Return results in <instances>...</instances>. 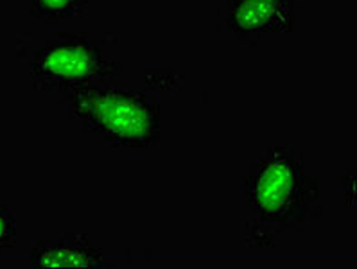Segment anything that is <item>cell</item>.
Returning a JSON list of instances; mask_svg holds the SVG:
<instances>
[{
  "label": "cell",
  "instance_id": "cell-1",
  "mask_svg": "<svg viewBox=\"0 0 357 269\" xmlns=\"http://www.w3.org/2000/svg\"><path fill=\"white\" fill-rule=\"evenodd\" d=\"M243 192L261 233L252 246L298 230L318 206V180L305 173L302 149L287 146L262 149L243 178Z\"/></svg>",
  "mask_w": 357,
  "mask_h": 269
},
{
  "label": "cell",
  "instance_id": "cell-2",
  "mask_svg": "<svg viewBox=\"0 0 357 269\" xmlns=\"http://www.w3.org/2000/svg\"><path fill=\"white\" fill-rule=\"evenodd\" d=\"M68 117L106 146L155 148L160 142V106L139 90L93 86L61 93Z\"/></svg>",
  "mask_w": 357,
  "mask_h": 269
},
{
  "label": "cell",
  "instance_id": "cell-3",
  "mask_svg": "<svg viewBox=\"0 0 357 269\" xmlns=\"http://www.w3.org/2000/svg\"><path fill=\"white\" fill-rule=\"evenodd\" d=\"M29 74L34 90L63 93L114 83L122 65L106 58L99 42L89 34L61 33L34 49Z\"/></svg>",
  "mask_w": 357,
  "mask_h": 269
},
{
  "label": "cell",
  "instance_id": "cell-4",
  "mask_svg": "<svg viewBox=\"0 0 357 269\" xmlns=\"http://www.w3.org/2000/svg\"><path fill=\"white\" fill-rule=\"evenodd\" d=\"M225 20L243 43H255L268 34L293 33L296 0H227Z\"/></svg>",
  "mask_w": 357,
  "mask_h": 269
},
{
  "label": "cell",
  "instance_id": "cell-5",
  "mask_svg": "<svg viewBox=\"0 0 357 269\" xmlns=\"http://www.w3.org/2000/svg\"><path fill=\"white\" fill-rule=\"evenodd\" d=\"M29 266L34 269L102 268L105 253L90 244L84 233H65L34 243L29 249Z\"/></svg>",
  "mask_w": 357,
  "mask_h": 269
},
{
  "label": "cell",
  "instance_id": "cell-6",
  "mask_svg": "<svg viewBox=\"0 0 357 269\" xmlns=\"http://www.w3.org/2000/svg\"><path fill=\"white\" fill-rule=\"evenodd\" d=\"M29 9L34 18L45 24H59L84 17L89 0H31Z\"/></svg>",
  "mask_w": 357,
  "mask_h": 269
},
{
  "label": "cell",
  "instance_id": "cell-7",
  "mask_svg": "<svg viewBox=\"0 0 357 269\" xmlns=\"http://www.w3.org/2000/svg\"><path fill=\"white\" fill-rule=\"evenodd\" d=\"M17 217L6 205H0V255L17 244Z\"/></svg>",
  "mask_w": 357,
  "mask_h": 269
}]
</instances>
